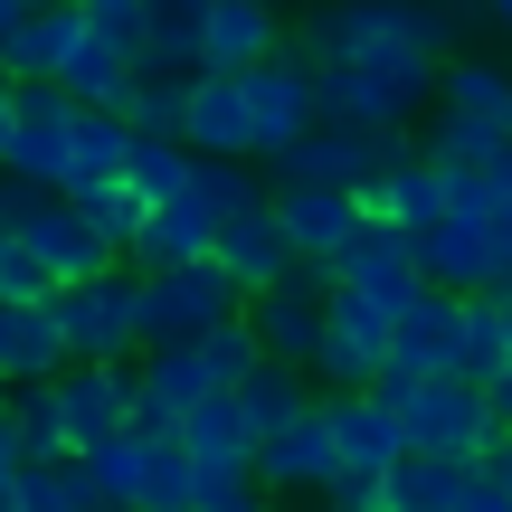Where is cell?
I'll return each instance as SVG.
<instances>
[{
    "mask_svg": "<svg viewBox=\"0 0 512 512\" xmlns=\"http://www.w3.org/2000/svg\"><path fill=\"white\" fill-rule=\"evenodd\" d=\"M512 361V323H503V294H465V380H494Z\"/></svg>",
    "mask_w": 512,
    "mask_h": 512,
    "instance_id": "33",
    "label": "cell"
},
{
    "mask_svg": "<svg viewBox=\"0 0 512 512\" xmlns=\"http://www.w3.org/2000/svg\"><path fill=\"white\" fill-rule=\"evenodd\" d=\"M200 19H209V0H143V57L200 76Z\"/></svg>",
    "mask_w": 512,
    "mask_h": 512,
    "instance_id": "24",
    "label": "cell"
},
{
    "mask_svg": "<svg viewBox=\"0 0 512 512\" xmlns=\"http://www.w3.org/2000/svg\"><path fill=\"white\" fill-rule=\"evenodd\" d=\"M181 437H190L200 465H256V418L238 408V389H209V399L181 418Z\"/></svg>",
    "mask_w": 512,
    "mask_h": 512,
    "instance_id": "22",
    "label": "cell"
},
{
    "mask_svg": "<svg viewBox=\"0 0 512 512\" xmlns=\"http://www.w3.org/2000/svg\"><path fill=\"white\" fill-rule=\"evenodd\" d=\"M86 38V0H38V10H19V29L0 38V76H57L67 67V48Z\"/></svg>",
    "mask_w": 512,
    "mask_h": 512,
    "instance_id": "14",
    "label": "cell"
},
{
    "mask_svg": "<svg viewBox=\"0 0 512 512\" xmlns=\"http://www.w3.org/2000/svg\"><path fill=\"white\" fill-rule=\"evenodd\" d=\"M323 512H332V503H323Z\"/></svg>",
    "mask_w": 512,
    "mask_h": 512,
    "instance_id": "46",
    "label": "cell"
},
{
    "mask_svg": "<svg viewBox=\"0 0 512 512\" xmlns=\"http://www.w3.org/2000/svg\"><path fill=\"white\" fill-rule=\"evenodd\" d=\"M29 10H38V0H29Z\"/></svg>",
    "mask_w": 512,
    "mask_h": 512,
    "instance_id": "45",
    "label": "cell"
},
{
    "mask_svg": "<svg viewBox=\"0 0 512 512\" xmlns=\"http://www.w3.org/2000/svg\"><path fill=\"white\" fill-rule=\"evenodd\" d=\"M86 475L105 484V503H114V512L143 503V418L114 427V437H95V446H86Z\"/></svg>",
    "mask_w": 512,
    "mask_h": 512,
    "instance_id": "27",
    "label": "cell"
},
{
    "mask_svg": "<svg viewBox=\"0 0 512 512\" xmlns=\"http://www.w3.org/2000/svg\"><path fill=\"white\" fill-rule=\"evenodd\" d=\"M380 361H389V342H370V332H342V323H332L323 351H313V380H323V389H370V380H380Z\"/></svg>",
    "mask_w": 512,
    "mask_h": 512,
    "instance_id": "32",
    "label": "cell"
},
{
    "mask_svg": "<svg viewBox=\"0 0 512 512\" xmlns=\"http://www.w3.org/2000/svg\"><path fill=\"white\" fill-rule=\"evenodd\" d=\"M10 427H19L29 456H76L67 408H57V380H19V389H10Z\"/></svg>",
    "mask_w": 512,
    "mask_h": 512,
    "instance_id": "28",
    "label": "cell"
},
{
    "mask_svg": "<svg viewBox=\"0 0 512 512\" xmlns=\"http://www.w3.org/2000/svg\"><path fill=\"white\" fill-rule=\"evenodd\" d=\"M76 200L95 209V228H105L114 247H133V238H143V219H152V200L133 190V171H124V181H95V190H76Z\"/></svg>",
    "mask_w": 512,
    "mask_h": 512,
    "instance_id": "34",
    "label": "cell"
},
{
    "mask_svg": "<svg viewBox=\"0 0 512 512\" xmlns=\"http://www.w3.org/2000/svg\"><path fill=\"white\" fill-rule=\"evenodd\" d=\"M190 171H200V152H190L181 133H133V190H143V200L190 190Z\"/></svg>",
    "mask_w": 512,
    "mask_h": 512,
    "instance_id": "31",
    "label": "cell"
},
{
    "mask_svg": "<svg viewBox=\"0 0 512 512\" xmlns=\"http://www.w3.org/2000/svg\"><path fill=\"white\" fill-rule=\"evenodd\" d=\"M181 105H190V76L181 67H133V86H124V114H133V133H181Z\"/></svg>",
    "mask_w": 512,
    "mask_h": 512,
    "instance_id": "29",
    "label": "cell"
},
{
    "mask_svg": "<svg viewBox=\"0 0 512 512\" xmlns=\"http://www.w3.org/2000/svg\"><path fill=\"white\" fill-rule=\"evenodd\" d=\"M275 209H285V238H294L304 266H332V256L370 228L361 190H342V181H275Z\"/></svg>",
    "mask_w": 512,
    "mask_h": 512,
    "instance_id": "8",
    "label": "cell"
},
{
    "mask_svg": "<svg viewBox=\"0 0 512 512\" xmlns=\"http://www.w3.org/2000/svg\"><path fill=\"white\" fill-rule=\"evenodd\" d=\"M19 475H29V446H19V427H10V418H0V503H10V494H19Z\"/></svg>",
    "mask_w": 512,
    "mask_h": 512,
    "instance_id": "36",
    "label": "cell"
},
{
    "mask_svg": "<svg viewBox=\"0 0 512 512\" xmlns=\"http://www.w3.org/2000/svg\"><path fill=\"white\" fill-rule=\"evenodd\" d=\"M484 465H494V475L512 484V427H503V446H494V456H484Z\"/></svg>",
    "mask_w": 512,
    "mask_h": 512,
    "instance_id": "38",
    "label": "cell"
},
{
    "mask_svg": "<svg viewBox=\"0 0 512 512\" xmlns=\"http://www.w3.org/2000/svg\"><path fill=\"white\" fill-rule=\"evenodd\" d=\"M503 124H512V114H503Z\"/></svg>",
    "mask_w": 512,
    "mask_h": 512,
    "instance_id": "44",
    "label": "cell"
},
{
    "mask_svg": "<svg viewBox=\"0 0 512 512\" xmlns=\"http://www.w3.org/2000/svg\"><path fill=\"white\" fill-rule=\"evenodd\" d=\"M389 408L408 418V446H437V456H465L484 465L503 446V418L494 399H484V380H465V370H427V380L389 389Z\"/></svg>",
    "mask_w": 512,
    "mask_h": 512,
    "instance_id": "2",
    "label": "cell"
},
{
    "mask_svg": "<svg viewBox=\"0 0 512 512\" xmlns=\"http://www.w3.org/2000/svg\"><path fill=\"white\" fill-rule=\"evenodd\" d=\"M133 67H143V57H133V48H124L114 29H95V19H86V38L67 48V67H57V86H67L76 105H124Z\"/></svg>",
    "mask_w": 512,
    "mask_h": 512,
    "instance_id": "19",
    "label": "cell"
},
{
    "mask_svg": "<svg viewBox=\"0 0 512 512\" xmlns=\"http://www.w3.org/2000/svg\"><path fill=\"white\" fill-rule=\"evenodd\" d=\"M484 399H494V418H503V427H512V361H503V370H494V380H484Z\"/></svg>",
    "mask_w": 512,
    "mask_h": 512,
    "instance_id": "37",
    "label": "cell"
},
{
    "mask_svg": "<svg viewBox=\"0 0 512 512\" xmlns=\"http://www.w3.org/2000/svg\"><path fill=\"white\" fill-rule=\"evenodd\" d=\"M399 380H427V370H465V294L427 285L418 304H399V332H389V361Z\"/></svg>",
    "mask_w": 512,
    "mask_h": 512,
    "instance_id": "9",
    "label": "cell"
},
{
    "mask_svg": "<svg viewBox=\"0 0 512 512\" xmlns=\"http://www.w3.org/2000/svg\"><path fill=\"white\" fill-rule=\"evenodd\" d=\"M209 256H219V266L238 275L247 294L275 285V275L294 266V238H285V209H275V190H266V200H247V209H228V219H219V247H209Z\"/></svg>",
    "mask_w": 512,
    "mask_h": 512,
    "instance_id": "12",
    "label": "cell"
},
{
    "mask_svg": "<svg viewBox=\"0 0 512 512\" xmlns=\"http://www.w3.org/2000/svg\"><path fill=\"white\" fill-rule=\"evenodd\" d=\"M256 475H266V494H332V475H342V437H332V408L313 399L304 418H285L275 437H256Z\"/></svg>",
    "mask_w": 512,
    "mask_h": 512,
    "instance_id": "7",
    "label": "cell"
},
{
    "mask_svg": "<svg viewBox=\"0 0 512 512\" xmlns=\"http://www.w3.org/2000/svg\"><path fill=\"white\" fill-rule=\"evenodd\" d=\"M19 10H29V0H0V38H10V29H19Z\"/></svg>",
    "mask_w": 512,
    "mask_h": 512,
    "instance_id": "39",
    "label": "cell"
},
{
    "mask_svg": "<svg viewBox=\"0 0 512 512\" xmlns=\"http://www.w3.org/2000/svg\"><path fill=\"white\" fill-rule=\"evenodd\" d=\"M437 105H456V114H512V67L503 57H446V76H437Z\"/></svg>",
    "mask_w": 512,
    "mask_h": 512,
    "instance_id": "26",
    "label": "cell"
},
{
    "mask_svg": "<svg viewBox=\"0 0 512 512\" xmlns=\"http://www.w3.org/2000/svg\"><path fill=\"white\" fill-rule=\"evenodd\" d=\"M57 323H67L76 361H133L143 351V266H105L86 285H57L48 294Z\"/></svg>",
    "mask_w": 512,
    "mask_h": 512,
    "instance_id": "4",
    "label": "cell"
},
{
    "mask_svg": "<svg viewBox=\"0 0 512 512\" xmlns=\"http://www.w3.org/2000/svg\"><path fill=\"white\" fill-rule=\"evenodd\" d=\"M0 418H10V380H0Z\"/></svg>",
    "mask_w": 512,
    "mask_h": 512,
    "instance_id": "42",
    "label": "cell"
},
{
    "mask_svg": "<svg viewBox=\"0 0 512 512\" xmlns=\"http://www.w3.org/2000/svg\"><path fill=\"white\" fill-rule=\"evenodd\" d=\"M10 512H114V503H105V484L86 475V456H29Z\"/></svg>",
    "mask_w": 512,
    "mask_h": 512,
    "instance_id": "21",
    "label": "cell"
},
{
    "mask_svg": "<svg viewBox=\"0 0 512 512\" xmlns=\"http://www.w3.org/2000/svg\"><path fill=\"white\" fill-rule=\"evenodd\" d=\"M57 408H67L76 456H86L95 437H114V427H133L143 418V351H133V361H67L57 370Z\"/></svg>",
    "mask_w": 512,
    "mask_h": 512,
    "instance_id": "6",
    "label": "cell"
},
{
    "mask_svg": "<svg viewBox=\"0 0 512 512\" xmlns=\"http://www.w3.org/2000/svg\"><path fill=\"white\" fill-rule=\"evenodd\" d=\"M503 133H512L503 114H456V105H437V124H427L418 143L437 152L446 171H475V162H494V152H503Z\"/></svg>",
    "mask_w": 512,
    "mask_h": 512,
    "instance_id": "25",
    "label": "cell"
},
{
    "mask_svg": "<svg viewBox=\"0 0 512 512\" xmlns=\"http://www.w3.org/2000/svg\"><path fill=\"white\" fill-rule=\"evenodd\" d=\"M76 124H86V105H76L57 76H29V86H19V124H10L0 171H19V181H57V190H67V171H76Z\"/></svg>",
    "mask_w": 512,
    "mask_h": 512,
    "instance_id": "5",
    "label": "cell"
},
{
    "mask_svg": "<svg viewBox=\"0 0 512 512\" xmlns=\"http://www.w3.org/2000/svg\"><path fill=\"white\" fill-rule=\"evenodd\" d=\"M332 275H342V285H361V294H380L389 313H399V304H418V294H427L418 228H399V219H370L361 238H351L342 256H332Z\"/></svg>",
    "mask_w": 512,
    "mask_h": 512,
    "instance_id": "10",
    "label": "cell"
},
{
    "mask_svg": "<svg viewBox=\"0 0 512 512\" xmlns=\"http://www.w3.org/2000/svg\"><path fill=\"white\" fill-rule=\"evenodd\" d=\"M76 351H67V323L57 304H0V380H57Z\"/></svg>",
    "mask_w": 512,
    "mask_h": 512,
    "instance_id": "16",
    "label": "cell"
},
{
    "mask_svg": "<svg viewBox=\"0 0 512 512\" xmlns=\"http://www.w3.org/2000/svg\"><path fill=\"white\" fill-rule=\"evenodd\" d=\"M124 171H133V114H124V105H86V124H76V171H67V190L124 181Z\"/></svg>",
    "mask_w": 512,
    "mask_h": 512,
    "instance_id": "23",
    "label": "cell"
},
{
    "mask_svg": "<svg viewBox=\"0 0 512 512\" xmlns=\"http://www.w3.org/2000/svg\"><path fill=\"white\" fill-rule=\"evenodd\" d=\"M285 48V10L275 0H209L200 19V67H256Z\"/></svg>",
    "mask_w": 512,
    "mask_h": 512,
    "instance_id": "15",
    "label": "cell"
},
{
    "mask_svg": "<svg viewBox=\"0 0 512 512\" xmlns=\"http://www.w3.org/2000/svg\"><path fill=\"white\" fill-rule=\"evenodd\" d=\"M456 10H494V0H456Z\"/></svg>",
    "mask_w": 512,
    "mask_h": 512,
    "instance_id": "41",
    "label": "cell"
},
{
    "mask_svg": "<svg viewBox=\"0 0 512 512\" xmlns=\"http://www.w3.org/2000/svg\"><path fill=\"white\" fill-rule=\"evenodd\" d=\"M494 19H503V38H512V0H494Z\"/></svg>",
    "mask_w": 512,
    "mask_h": 512,
    "instance_id": "40",
    "label": "cell"
},
{
    "mask_svg": "<svg viewBox=\"0 0 512 512\" xmlns=\"http://www.w3.org/2000/svg\"><path fill=\"white\" fill-rule=\"evenodd\" d=\"M313 399H323V380H313L304 361H275V351H266V361H256L247 380H238V408L256 418V437H275L285 418H304Z\"/></svg>",
    "mask_w": 512,
    "mask_h": 512,
    "instance_id": "20",
    "label": "cell"
},
{
    "mask_svg": "<svg viewBox=\"0 0 512 512\" xmlns=\"http://www.w3.org/2000/svg\"><path fill=\"white\" fill-rule=\"evenodd\" d=\"M209 389L219 380H209L200 342H143V418H190Z\"/></svg>",
    "mask_w": 512,
    "mask_h": 512,
    "instance_id": "17",
    "label": "cell"
},
{
    "mask_svg": "<svg viewBox=\"0 0 512 512\" xmlns=\"http://www.w3.org/2000/svg\"><path fill=\"white\" fill-rule=\"evenodd\" d=\"M57 285H67V275L38 256V238H29V228H0V304H48Z\"/></svg>",
    "mask_w": 512,
    "mask_h": 512,
    "instance_id": "30",
    "label": "cell"
},
{
    "mask_svg": "<svg viewBox=\"0 0 512 512\" xmlns=\"http://www.w3.org/2000/svg\"><path fill=\"white\" fill-rule=\"evenodd\" d=\"M228 313H247V285L219 256H190V266H143V342H200Z\"/></svg>",
    "mask_w": 512,
    "mask_h": 512,
    "instance_id": "3",
    "label": "cell"
},
{
    "mask_svg": "<svg viewBox=\"0 0 512 512\" xmlns=\"http://www.w3.org/2000/svg\"><path fill=\"white\" fill-rule=\"evenodd\" d=\"M446 57L418 48V38H370V48L332 57L323 67V114H351V124H418L437 105Z\"/></svg>",
    "mask_w": 512,
    "mask_h": 512,
    "instance_id": "1",
    "label": "cell"
},
{
    "mask_svg": "<svg viewBox=\"0 0 512 512\" xmlns=\"http://www.w3.org/2000/svg\"><path fill=\"white\" fill-rule=\"evenodd\" d=\"M465 484H475V465H465V456L408 446V456L389 465V512H465Z\"/></svg>",
    "mask_w": 512,
    "mask_h": 512,
    "instance_id": "18",
    "label": "cell"
},
{
    "mask_svg": "<svg viewBox=\"0 0 512 512\" xmlns=\"http://www.w3.org/2000/svg\"><path fill=\"white\" fill-rule=\"evenodd\" d=\"M0 512H10V503H0Z\"/></svg>",
    "mask_w": 512,
    "mask_h": 512,
    "instance_id": "43",
    "label": "cell"
},
{
    "mask_svg": "<svg viewBox=\"0 0 512 512\" xmlns=\"http://www.w3.org/2000/svg\"><path fill=\"white\" fill-rule=\"evenodd\" d=\"M219 247V209H209V190H171V200H152L143 238H133V266H190V256Z\"/></svg>",
    "mask_w": 512,
    "mask_h": 512,
    "instance_id": "13",
    "label": "cell"
},
{
    "mask_svg": "<svg viewBox=\"0 0 512 512\" xmlns=\"http://www.w3.org/2000/svg\"><path fill=\"white\" fill-rule=\"evenodd\" d=\"M323 408H332V437H342L351 475H389V465L408 456V418L380 399V389H323Z\"/></svg>",
    "mask_w": 512,
    "mask_h": 512,
    "instance_id": "11",
    "label": "cell"
},
{
    "mask_svg": "<svg viewBox=\"0 0 512 512\" xmlns=\"http://www.w3.org/2000/svg\"><path fill=\"white\" fill-rule=\"evenodd\" d=\"M465 512H512V484L494 465H475V484H465Z\"/></svg>",
    "mask_w": 512,
    "mask_h": 512,
    "instance_id": "35",
    "label": "cell"
}]
</instances>
